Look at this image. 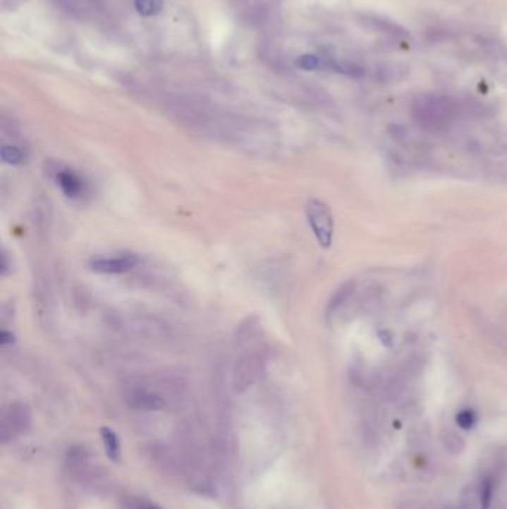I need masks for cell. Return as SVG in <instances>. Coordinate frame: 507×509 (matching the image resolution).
<instances>
[{
  "label": "cell",
  "instance_id": "6da1fadb",
  "mask_svg": "<svg viewBox=\"0 0 507 509\" xmlns=\"http://www.w3.org/2000/svg\"><path fill=\"white\" fill-rule=\"evenodd\" d=\"M410 114L417 126L429 133H446L457 116V106L448 97L437 94H420Z\"/></svg>",
  "mask_w": 507,
  "mask_h": 509
},
{
  "label": "cell",
  "instance_id": "7a4b0ae2",
  "mask_svg": "<svg viewBox=\"0 0 507 509\" xmlns=\"http://www.w3.org/2000/svg\"><path fill=\"white\" fill-rule=\"evenodd\" d=\"M268 352L264 346L245 349L234 365L232 384L237 392H244L262 377L267 366Z\"/></svg>",
  "mask_w": 507,
  "mask_h": 509
},
{
  "label": "cell",
  "instance_id": "3957f363",
  "mask_svg": "<svg viewBox=\"0 0 507 509\" xmlns=\"http://www.w3.org/2000/svg\"><path fill=\"white\" fill-rule=\"evenodd\" d=\"M307 221L311 227V231L316 236L322 247H331L334 240V215L329 205L322 200L311 198L305 205Z\"/></svg>",
  "mask_w": 507,
  "mask_h": 509
},
{
  "label": "cell",
  "instance_id": "277c9868",
  "mask_svg": "<svg viewBox=\"0 0 507 509\" xmlns=\"http://www.w3.org/2000/svg\"><path fill=\"white\" fill-rule=\"evenodd\" d=\"M135 253H121L116 256H97L90 261V268L100 274H124L139 265Z\"/></svg>",
  "mask_w": 507,
  "mask_h": 509
},
{
  "label": "cell",
  "instance_id": "5b68a950",
  "mask_svg": "<svg viewBox=\"0 0 507 509\" xmlns=\"http://www.w3.org/2000/svg\"><path fill=\"white\" fill-rule=\"evenodd\" d=\"M32 414L30 409L24 404H12L9 408L4 412L2 417V439L8 441V439L13 438L16 435L24 432L30 426Z\"/></svg>",
  "mask_w": 507,
  "mask_h": 509
},
{
  "label": "cell",
  "instance_id": "8992f818",
  "mask_svg": "<svg viewBox=\"0 0 507 509\" xmlns=\"http://www.w3.org/2000/svg\"><path fill=\"white\" fill-rule=\"evenodd\" d=\"M128 402L133 408L145 411H159L166 407V399L155 390L146 388H134L128 393Z\"/></svg>",
  "mask_w": 507,
  "mask_h": 509
},
{
  "label": "cell",
  "instance_id": "52a82bcc",
  "mask_svg": "<svg viewBox=\"0 0 507 509\" xmlns=\"http://www.w3.org/2000/svg\"><path fill=\"white\" fill-rule=\"evenodd\" d=\"M360 21L365 27H367V29H371L374 32H379L386 36H391V37H397V39H406L409 36L408 30L403 29L402 25L396 24L390 20L377 17V16H362Z\"/></svg>",
  "mask_w": 507,
  "mask_h": 509
},
{
  "label": "cell",
  "instance_id": "ba28073f",
  "mask_svg": "<svg viewBox=\"0 0 507 509\" xmlns=\"http://www.w3.org/2000/svg\"><path fill=\"white\" fill-rule=\"evenodd\" d=\"M56 181L67 198H79L84 192V182L73 170L59 169L56 173Z\"/></svg>",
  "mask_w": 507,
  "mask_h": 509
},
{
  "label": "cell",
  "instance_id": "9c48e42d",
  "mask_svg": "<svg viewBox=\"0 0 507 509\" xmlns=\"http://www.w3.org/2000/svg\"><path fill=\"white\" fill-rule=\"evenodd\" d=\"M236 6L234 11L237 12V16L245 21H256L260 17H262V4L260 0H234Z\"/></svg>",
  "mask_w": 507,
  "mask_h": 509
},
{
  "label": "cell",
  "instance_id": "30bf717a",
  "mask_svg": "<svg viewBox=\"0 0 507 509\" xmlns=\"http://www.w3.org/2000/svg\"><path fill=\"white\" fill-rule=\"evenodd\" d=\"M353 291H354V285L353 283H346V285H342L338 289V291L335 292V295L331 298V301H329V304H327V309H326L327 318H331V316L336 314L338 310L342 306H344L346 302H348V299L353 295Z\"/></svg>",
  "mask_w": 507,
  "mask_h": 509
},
{
  "label": "cell",
  "instance_id": "8fae6325",
  "mask_svg": "<svg viewBox=\"0 0 507 509\" xmlns=\"http://www.w3.org/2000/svg\"><path fill=\"white\" fill-rule=\"evenodd\" d=\"M102 438H103V444H104L106 454L109 456V459L114 462H118L121 459V443H119V438L115 433V431H112L111 428H103Z\"/></svg>",
  "mask_w": 507,
  "mask_h": 509
},
{
  "label": "cell",
  "instance_id": "7c38bea8",
  "mask_svg": "<svg viewBox=\"0 0 507 509\" xmlns=\"http://www.w3.org/2000/svg\"><path fill=\"white\" fill-rule=\"evenodd\" d=\"M164 2L162 0H134V8L139 16L149 18L155 17L162 11Z\"/></svg>",
  "mask_w": 507,
  "mask_h": 509
},
{
  "label": "cell",
  "instance_id": "4fadbf2b",
  "mask_svg": "<svg viewBox=\"0 0 507 509\" xmlns=\"http://www.w3.org/2000/svg\"><path fill=\"white\" fill-rule=\"evenodd\" d=\"M0 158L5 164H9V166H18V164L24 162L25 155L20 146L4 145L2 149H0Z\"/></svg>",
  "mask_w": 507,
  "mask_h": 509
},
{
  "label": "cell",
  "instance_id": "5bb4252c",
  "mask_svg": "<svg viewBox=\"0 0 507 509\" xmlns=\"http://www.w3.org/2000/svg\"><path fill=\"white\" fill-rule=\"evenodd\" d=\"M331 71L336 72V73H342L347 76H353V78H360L365 75V71L362 67H359L358 64L354 63H348V61H331L326 64Z\"/></svg>",
  "mask_w": 507,
  "mask_h": 509
},
{
  "label": "cell",
  "instance_id": "9a60e30c",
  "mask_svg": "<svg viewBox=\"0 0 507 509\" xmlns=\"http://www.w3.org/2000/svg\"><path fill=\"white\" fill-rule=\"evenodd\" d=\"M406 73V68L399 64H384L377 68V78L382 82L401 79Z\"/></svg>",
  "mask_w": 507,
  "mask_h": 509
},
{
  "label": "cell",
  "instance_id": "2e32d148",
  "mask_svg": "<svg viewBox=\"0 0 507 509\" xmlns=\"http://www.w3.org/2000/svg\"><path fill=\"white\" fill-rule=\"evenodd\" d=\"M494 479L491 477H487L482 481L481 486V508L482 509H489L491 508V502H492V496H494Z\"/></svg>",
  "mask_w": 507,
  "mask_h": 509
},
{
  "label": "cell",
  "instance_id": "e0dca14e",
  "mask_svg": "<svg viewBox=\"0 0 507 509\" xmlns=\"http://www.w3.org/2000/svg\"><path fill=\"white\" fill-rule=\"evenodd\" d=\"M296 66L299 68H303V71H316V68L322 67V60L314 56V54H304V56L298 57L296 60Z\"/></svg>",
  "mask_w": 507,
  "mask_h": 509
},
{
  "label": "cell",
  "instance_id": "ac0fdd59",
  "mask_svg": "<svg viewBox=\"0 0 507 509\" xmlns=\"http://www.w3.org/2000/svg\"><path fill=\"white\" fill-rule=\"evenodd\" d=\"M457 423L463 429H472L476 423V414L473 409H463L457 414Z\"/></svg>",
  "mask_w": 507,
  "mask_h": 509
},
{
  "label": "cell",
  "instance_id": "d6986e66",
  "mask_svg": "<svg viewBox=\"0 0 507 509\" xmlns=\"http://www.w3.org/2000/svg\"><path fill=\"white\" fill-rule=\"evenodd\" d=\"M13 341H16V335L12 333L2 331V334H0V342H2V346H8V344H12Z\"/></svg>",
  "mask_w": 507,
  "mask_h": 509
},
{
  "label": "cell",
  "instance_id": "ffe728a7",
  "mask_svg": "<svg viewBox=\"0 0 507 509\" xmlns=\"http://www.w3.org/2000/svg\"><path fill=\"white\" fill-rule=\"evenodd\" d=\"M143 509H161V508L157 506V505H145Z\"/></svg>",
  "mask_w": 507,
  "mask_h": 509
}]
</instances>
